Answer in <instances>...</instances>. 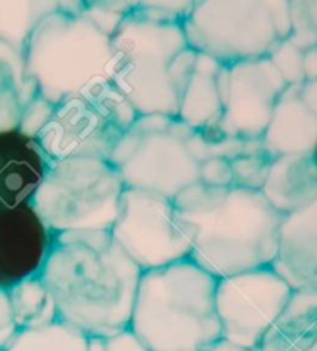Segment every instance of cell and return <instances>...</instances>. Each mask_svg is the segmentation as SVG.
I'll list each match as a JSON object with an SVG mask.
<instances>
[{
	"instance_id": "1",
	"label": "cell",
	"mask_w": 317,
	"mask_h": 351,
	"mask_svg": "<svg viewBox=\"0 0 317 351\" xmlns=\"http://www.w3.org/2000/svg\"><path fill=\"white\" fill-rule=\"evenodd\" d=\"M141 274L110 231H95L54 235L39 278L58 320L106 339L129 328Z\"/></svg>"
},
{
	"instance_id": "2",
	"label": "cell",
	"mask_w": 317,
	"mask_h": 351,
	"mask_svg": "<svg viewBox=\"0 0 317 351\" xmlns=\"http://www.w3.org/2000/svg\"><path fill=\"white\" fill-rule=\"evenodd\" d=\"M193 2H133L112 34V84L138 114L178 117L197 53L183 21Z\"/></svg>"
},
{
	"instance_id": "3",
	"label": "cell",
	"mask_w": 317,
	"mask_h": 351,
	"mask_svg": "<svg viewBox=\"0 0 317 351\" xmlns=\"http://www.w3.org/2000/svg\"><path fill=\"white\" fill-rule=\"evenodd\" d=\"M215 287L217 278L191 258L145 271L129 328L149 351H204L222 339Z\"/></svg>"
},
{
	"instance_id": "4",
	"label": "cell",
	"mask_w": 317,
	"mask_h": 351,
	"mask_svg": "<svg viewBox=\"0 0 317 351\" xmlns=\"http://www.w3.org/2000/svg\"><path fill=\"white\" fill-rule=\"evenodd\" d=\"M176 217L191 240L189 258L217 280L268 268L277 256L283 217L260 191L228 187L206 209Z\"/></svg>"
},
{
	"instance_id": "5",
	"label": "cell",
	"mask_w": 317,
	"mask_h": 351,
	"mask_svg": "<svg viewBox=\"0 0 317 351\" xmlns=\"http://www.w3.org/2000/svg\"><path fill=\"white\" fill-rule=\"evenodd\" d=\"M110 36L87 17L59 2L33 29L23 50L25 77L38 96L59 106L71 96L95 92L112 84Z\"/></svg>"
},
{
	"instance_id": "6",
	"label": "cell",
	"mask_w": 317,
	"mask_h": 351,
	"mask_svg": "<svg viewBox=\"0 0 317 351\" xmlns=\"http://www.w3.org/2000/svg\"><path fill=\"white\" fill-rule=\"evenodd\" d=\"M211 158L209 143L176 117L139 114L119 139L110 162L126 187L174 199L200 181V165Z\"/></svg>"
},
{
	"instance_id": "7",
	"label": "cell",
	"mask_w": 317,
	"mask_h": 351,
	"mask_svg": "<svg viewBox=\"0 0 317 351\" xmlns=\"http://www.w3.org/2000/svg\"><path fill=\"white\" fill-rule=\"evenodd\" d=\"M124 189L123 177L110 161L50 160L30 206L53 235L110 231Z\"/></svg>"
},
{
	"instance_id": "8",
	"label": "cell",
	"mask_w": 317,
	"mask_h": 351,
	"mask_svg": "<svg viewBox=\"0 0 317 351\" xmlns=\"http://www.w3.org/2000/svg\"><path fill=\"white\" fill-rule=\"evenodd\" d=\"M138 117L113 84H107L60 102L36 141L48 160L110 161L119 139Z\"/></svg>"
},
{
	"instance_id": "9",
	"label": "cell",
	"mask_w": 317,
	"mask_h": 351,
	"mask_svg": "<svg viewBox=\"0 0 317 351\" xmlns=\"http://www.w3.org/2000/svg\"><path fill=\"white\" fill-rule=\"evenodd\" d=\"M189 47L222 65L268 58L282 38L261 0H198L183 21Z\"/></svg>"
},
{
	"instance_id": "10",
	"label": "cell",
	"mask_w": 317,
	"mask_h": 351,
	"mask_svg": "<svg viewBox=\"0 0 317 351\" xmlns=\"http://www.w3.org/2000/svg\"><path fill=\"white\" fill-rule=\"evenodd\" d=\"M110 234L143 272L191 256V240L176 217L172 199L149 191L126 187Z\"/></svg>"
},
{
	"instance_id": "11",
	"label": "cell",
	"mask_w": 317,
	"mask_h": 351,
	"mask_svg": "<svg viewBox=\"0 0 317 351\" xmlns=\"http://www.w3.org/2000/svg\"><path fill=\"white\" fill-rule=\"evenodd\" d=\"M292 294L271 266L217 280L215 310L222 339L245 350L257 348Z\"/></svg>"
},
{
	"instance_id": "12",
	"label": "cell",
	"mask_w": 317,
	"mask_h": 351,
	"mask_svg": "<svg viewBox=\"0 0 317 351\" xmlns=\"http://www.w3.org/2000/svg\"><path fill=\"white\" fill-rule=\"evenodd\" d=\"M288 87L268 58L229 65L223 114L215 132L206 139L235 138L260 141L274 107Z\"/></svg>"
},
{
	"instance_id": "13",
	"label": "cell",
	"mask_w": 317,
	"mask_h": 351,
	"mask_svg": "<svg viewBox=\"0 0 317 351\" xmlns=\"http://www.w3.org/2000/svg\"><path fill=\"white\" fill-rule=\"evenodd\" d=\"M54 235L30 203L0 209V288L39 277Z\"/></svg>"
},
{
	"instance_id": "14",
	"label": "cell",
	"mask_w": 317,
	"mask_h": 351,
	"mask_svg": "<svg viewBox=\"0 0 317 351\" xmlns=\"http://www.w3.org/2000/svg\"><path fill=\"white\" fill-rule=\"evenodd\" d=\"M271 268L296 289H317V199L283 217Z\"/></svg>"
},
{
	"instance_id": "15",
	"label": "cell",
	"mask_w": 317,
	"mask_h": 351,
	"mask_svg": "<svg viewBox=\"0 0 317 351\" xmlns=\"http://www.w3.org/2000/svg\"><path fill=\"white\" fill-rule=\"evenodd\" d=\"M36 139L21 132H0V209L27 204L48 167Z\"/></svg>"
},
{
	"instance_id": "16",
	"label": "cell",
	"mask_w": 317,
	"mask_h": 351,
	"mask_svg": "<svg viewBox=\"0 0 317 351\" xmlns=\"http://www.w3.org/2000/svg\"><path fill=\"white\" fill-rule=\"evenodd\" d=\"M229 81V65L197 53L191 80L180 99L178 119L204 136L215 132L223 114Z\"/></svg>"
},
{
	"instance_id": "17",
	"label": "cell",
	"mask_w": 317,
	"mask_h": 351,
	"mask_svg": "<svg viewBox=\"0 0 317 351\" xmlns=\"http://www.w3.org/2000/svg\"><path fill=\"white\" fill-rule=\"evenodd\" d=\"M298 86L285 88L260 139L261 149L271 160L282 155L313 154L317 144V117L303 104Z\"/></svg>"
},
{
	"instance_id": "18",
	"label": "cell",
	"mask_w": 317,
	"mask_h": 351,
	"mask_svg": "<svg viewBox=\"0 0 317 351\" xmlns=\"http://www.w3.org/2000/svg\"><path fill=\"white\" fill-rule=\"evenodd\" d=\"M260 192L282 217L298 213L316 202L317 169L313 154H292L272 158Z\"/></svg>"
},
{
	"instance_id": "19",
	"label": "cell",
	"mask_w": 317,
	"mask_h": 351,
	"mask_svg": "<svg viewBox=\"0 0 317 351\" xmlns=\"http://www.w3.org/2000/svg\"><path fill=\"white\" fill-rule=\"evenodd\" d=\"M261 351H317V289H296L266 331Z\"/></svg>"
},
{
	"instance_id": "20",
	"label": "cell",
	"mask_w": 317,
	"mask_h": 351,
	"mask_svg": "<svg viewBox=\"0 0 317 351\" xmlns=\"http://www.w3.org/2000/svg\"><path fill=\"white\" fill-rule=\"evenodd\" d=\"M36 96L34 84L25 77L22 54L0 42V132L17 130L22 108Z\"/></svg>"
},
{
	"instance_id": "21",
	"label": "cell",
	"mask_w": 317,
	"mask_h": 351,
	"mask_svg": "<svg viewBox=\"0 0 317 351\" xmlns=\"http://www.w3.org/2000/svg\"><path fill=\"white\" fill-rule=\"evenodd\" d=\"M17 330H34L58 322L50 293L39 277L27 278L7 289Z\"/></svg>"
},
{
	"instance_id": "22",
	"label": "cell",
	"mask_w": 317,
	"mask_h": 351,
	"mask_svg": "<svg viewBox=\"0 0 317 351\" xmlns=\"http://www.w3.org/2000/svg\"><path fill=\"white\" fill-rule=\"evenodd\" d=\"M59 8V2L0 0V42L23 54L33 29L45 16Z\"/></svg>"
},
{
	"instance_id": "23",
	"label": "cell",
	"mask_w": 317,
	"mask_h": 351,
	"mask_svg": "<svg viewBox=\"0 0 317 351\" xmlns=\"http://www.w3.org/2000/svg\"><path fill=\"white\" fill-rule=\"evenodd\" d=\"M2 351H87V336L64 322L19 330Z\"/></svg>"
},
{
	"instance_id": "24",
	"label": "cell",
	"mask_w": 317,
	"mask_h": 351,
	"mask_svg": "<svg viewBox=\"0 0 317 351\" xmlns=\"http://www.w3.org/2000/svg\"><path fill=\"white\" fill-rule=\"evenodd\" d=\"M69 5L112 38L121 21L132 10L133 2H69Z\"/></svg>"
},
{
	"instance_id": "25",
	"label": "cell",
	"mask_w": 317,
	"mask_h": 351,
	"mask_svg": "<svg viewBox=\"0 0 317 351\" xmlns=\"http://www.w3.org/2000/svg\"><path fill=\"white\" fill-rule=\"evenodd\" d=\"M271 158L265 154L242 155L231 160L234 187L248 191H261L270 171Z\"/></svg>"
},
{
	"instance_id": "26",
	"label": "cell",
	"mask_w": 317,
	"mask_h": 351,
	"mask_svg": "<svg viewBox=\"0 0 317 351\" xmlns=\"http://www.w3.org/2000/svg\"><path fill=\"white\" fill-rule=\"evenodd\" d=\"M268 59L271 60L277 73L282 76L286 86H298V84L305 82L303 51L292 45L288 39L280 40Z\"/></svg>"
},
{
	"instance_id": "27",
	"label": "cell",
	"mask_w": 317,
	"mask_h": 351,
	"mask_svg": "<svg viewBox=\"0 0 317 351\" xmlns=\"http://www.w3.org/2000/svg\"><path fill=\"white\" fill-rule=\"evenodd\" d=\"M54 108H56V106H53L51 102L45 101L40 96H36L22 108L17 132H21L23 136L30 139H36L40 135V132L45 129L48 121L51 119Z\"/></svg>"
},
{
	"instance_id": "28",
	"label": "cell",
	"mask_w": 317,
	"mask_h": 351,
	"mask_svg": "<svg viewBox=\"0 0 317 351\" xmlns=\"http://www.w3.org/2000/svg\"><path fill=\"white\" fill-rule=\"evenodd\" d=\"M200 183L212 187H234L231 161L222 156H211L200 165Z\"/></svg>"
},
{
	"instance_id": "29",
	"label": "cell",
	"mask_w": 317,
	"mask_h": 351,
	"mask_svg": "<svg viewBox=\"0 0 317 351\" xmlns=\"http://www.w3.org/2000/svg\"><path fill=\"white\" fill-rule=\"evenodd\" d=\"M19 331L14 322L13 308L10 304V298L7 289L0 288V350L7 347L8 342Z\"/></svg>"
},
{
	"instance_id": "30",
	"label": "cell",
	"mask_w": 317,
	"mask_h": 351,
	"mask_svg": "<svg viewBox=\"0 0 317 351\" xmlns=\"http://www.w3.org/2000/svg\"><path fill=\"white\" fill-rule=\"evenodd\" d=\"M107 351H149L130 328L123 330L110 337H106Z\"/></svg>"
},
{
	"instance_id": "31",
	"label": "cell",
	"mask_w": 317,
	"mask_h": 351,
	"mask_svg": "<svg viewBox=\"0 0 317 351\" xmlns=\"http://www.w3.org/2000/svg\"><path fill=\"white\" fill-rule=\"evenodd\" d=\"M298 95L311 112L317 117V81H305L298 86Z\"/></svg>"
},
{
	"instance_id": "32",
	"label": "cell",
	"mask_w": 317,
	"mask_h": 351,
	"mask_svg": "<svg viewBox=\"0 0 317 351\" xmlns=\"http://www.w3.org/2000/svg\"><path fill=\"white\" fill-rule=\"evenodd\" d=\"M303 76L305 81H317V47L303 51Z\"/></svg>"
},
{
	"instance_id": "33",
	"label": "cell",
	"mask_w": 317,
	"mask_h": 351,
	"mask_svg": "<svg viewBox=\"0 0 317 351\" xmlns=\"http://www.w3.org/2000/svg\"><path fill=\"white\" fill-rule=\"evenodd\" d=\"M204 351H251V350H245L242 347H237V345L231 343L224 339H218L217 342H214L211 347H207Z\"/></svg>"
},
{
	"instance_id": "34",
	"label": "cell",
	"mask_w": 317,
	"mask_h": 351,
	"mask_svg": "<svg viewBox=\"0 0 317 351\" xmlns=\"http://www.w3.org/2000/svg\"><path fill=\"white\" fill-rule=\"evenodd\" d=\"M87 351H107L106 339L104 337H87Z\"/></svg>"
},
{
	"instance_id": "35",
	"label": "cell",
	"mask_w": 317,
	"mask_h": 351,
	"mask_svg": "<svg viewBox=\"0 0 317 351\" xmlns=\"http://www.w3.org/2000/svg\"><path fill=\"white\" fill-rule=\"evenodd\" d=\"M313 158H314V165H316V169H317V144H316V147L313 150Z\"/></svg>"
},
{
	"instance_id": "36",
	"label": "cell",
	"mask_w": 317,
	"mask_h": 351,
	"mask_svg": "<svg viewBox=\"0 0 317 351\" xmlns=\"http://www.w3.org/2000/svg\"><path fill=\"white\" fill-rule=\"evenodd\" d=\"M0 351H2V350H0Z\"/></svg>"
}]
</instances>
